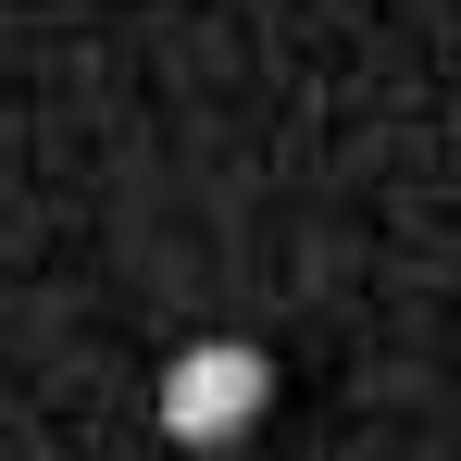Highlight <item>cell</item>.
I'll return each instance as SVG.
<instances>
[{
	"label": "cell",
	"mask_w": 461,
	"mask_h": 461,
	"mask_svg": "<svg viewBox=\"0 0 461 461\" xmlns=\"http://www.w3.org/2000/svg\"><path fill=\"white\" fill-rule=\"evenodd\" d=\"M262 411H275V362H262L249 337H200V349L162 375V424H175L187 449H237V437H262Z\"/></svg>",
	"instance_id": "cell-1"
}]
</instances>
